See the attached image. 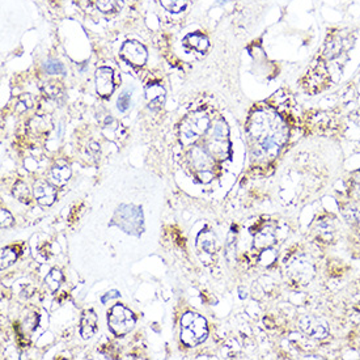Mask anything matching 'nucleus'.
<instances>
[{
  "label": "nucleus",
  "mask_w": 360,
  "mask_h": 360,
  "mask_svg": "<svg viewBox=\"0 0 360 360\" xmlns=\"http://www.w3.org/2000/svg\"><path fill=\"white\" fill-rule=\"evenodd\" d=\"M246 128L251 139L255 142L257 155L262 157L278 155L288 134L282 119L266 110H258L251 116Z\"/></svg>",
  "instance_id": "1"
},
{
  "label": "nucleus",
  "mask_w": 360,
  "mask_h": 360,
  "mask_svg": "<svg viewBox=\"0 0 360 360\" xmlns=\"http://www.w3.org/2000/svg\"><path fill=\"white\" fill-rule=\"evenodd\" d=\"M208 335V326L205 317L198 313L187 312L181 319V341L189 347L205 341Z\"/></svg>",
  "instance_id": "2"
},
{
  "label": "nucleus",
  "mask_w": 360,
  "mask_h": 360,
  "mask_svg": "<svg viewBox=\"0 0 360 360\" xmlns=\"http://www.w3.org/2000/svg\"><path fill=\"white\" fill-rule=\"evenodd\" d=\"M331 72L326 60L321 55L313 59L311 66L307 69L304 78L302 79V86L305 92L316 95L320 93L325 88L331 84Z\"/></svg>",
  "instance_id": "3"
},
{
  "label": "nucleus",
  "mask_w": 360,
  "mask_h": 360,
  "mask_svg": "<svg viewBox=\"0 0 360 360\" xmlns=\"http://www.w3.org/2000/svg\"><path fill=\"white\" fill-rule=\"evenodd\" d=\"M211 127V119L204 112H194L184 119L180 127L181 142L190 145L198 138L205 135Z\"/></svg>",
  "instance_id": "4"
},
{
  "label": "nucleus",
  "mask_w": 360,
  "mask_h": 360,
  "mask_svg": "<svg viewBox=\"0 0 360 360\" xmlns=\"http://www.w3.org/2000/svg\"><path fill=\"white\" fill-rule=\"evenodd\" d=\"M355 39L351 37L349 32H342L340 29L331 30L325 39L324 46H322L321 57L328 60H334L340 58L342 54L352 48Z\"/></svg>",
  "instance_id": "5"
},
{
  "label": "nucleus",
  "mask_w": 360,
  "mask_h": 360,
  "mask_svg": "<svg viewBox=\"0 0 360 360\" xmlns=\"http://www.w3.org/2000/svg\"><path fill=\"white\" fill-rule=\"evenodd\" d=\"M228 127L223 119L216 121L208 130L207 137V149L208 152L216 157L223 159L229 152V142H228Z\"/></svg>",
  "instance_id": "6"
},
{
  "label": "nucleus",
  "mask_w": 360,
  "mask_h": 360,
  "mask_svg": "<svg viewBox=\"0 0 360 360\" xmlns=\"http://www.w3.org/2000/svg\"><path fill=\"white\" fill-rule=\"evenodd\" d=\"M107 322L110 331L117 337H122L133 331L137 320L133 312L127 309L126 307L117 304L110 309V312H107Z\"/></svg>",
  "instance_id": "7"
},
{
  "label": "nucleus",
  "mask_w": 360,
  "mask_h": 360,
  "mask_svg": "<svg viewBox=\"0 0 360 360\" xmlns=\"http://www.w3.org/2000/svg\"><path fill=\"white\" fill-rule=\"evenodd\" d=\"M288 272L296 282L307 284L314 275V266L304 254H300L290 261Z\"/></svg>",
  "instance_id": "8"
},
{
  "label": "nucleus",
  "mask_w": 360,
  "mask_h": 360,
  "mask_svg": "<svg viewBox=\"0 0 360 360\" xmlns=\"http://www.w3.org/2000/svg\"><path fill=\"white\" fill-rule=\"evenodd\" d=\"M299 328L304 334L314 340H324L329 335L326 324L312 314H305L299 319Z\"/></svg>",
  "instance_id": "9"
},
{
  "label": "nucleus",
  "mask_w": 360,
  "mask_h": 360,
  "mask_svg": "<svg viewBox=\"0 0 360 360\" xmlns=\"http://www.w3.org/2000/svg\"><path fill=\"white\" fill-rule=\"evenodd\" d=\"M121 55L130 65L138 66V67L145 66L147 58H148L146 48L138 41H127V42H125L122 49H121Z\"/></svg>",
  "instance_id": "10"
},
{
  "label": "nucleus",
  "mask_w": 360,
  "mask_h": 360,
  "mask_svg": "<svg viewBox=\"0 0 360 360\" xmlns=\"http://www.w3.org/2000/svg\"><path fill=\"white\" fill-rule=\"evenodd\" d=\"M95 81H96V92L98 96L102 98H109L116 88V83H114V72L113 69L109 67H100L96 71V76H95Z\"/></svg>",
  "instance_id": "11"
},
{
  "label": "nucleus",
  "mask_w": 360,
  "mask_h": 360,
  "mask_svg": "<svg viewBox=\"0 0 360 360\" xmlns=\"http://www.w3.org/2000/svg\"><path fill=\"white\" fill-rule=\"evenodd\" d=\"M190 156H192L190 157L192 164L196 171L204 172V175L210 172V169L213 168V164H214V160H213V155L208 152L207 148L201 146L194 147L190 152Z\"/></svg>",
  "instance_id": "12"
},
{
  "label": "nucleus",
  "mask_w": 360,
  "mask_h": 360,
  "mask_svg": "<svg viewBox=\"0 0 360 360\" xmlns=\"http://www.w3.org/2000/svg\"><path fill=\"white\" fill-rule=\"evenodd\" d=\"M117 215H119L118 225L124 228L126 223H130V232L142 224V211L133 206H121L118 208Z\"/></svg>",
  "instance_id": "13"
},
{
  "label": "nucleus",
  "mask_w": 360,
  "mask_h": 360,
  "mask_svg": "<svg viewBox=\"0 0 360 360\" xmlns=\"http://www.w3.org/2000/svg\"><path fill=\"white\" fill-rule=\"evenodd\" d=\"M34 196L39 205L51 206L57 199V192L54 186L46 181H37L34 184Z\"/></svg>",
  "instance_id": "14"
},
{
  "label": "nucleus",
  "mask_w": 360,
  "mask_h": 360,
  "mask_svg": "<svg viewBox=\"0 0 360 360\" xmlns=\"http://www.w3.org/2000/svg\"><path fill=\"white\" fill-rule=\"evenodd\" d=\"M98 319L95 311L89 309L83 313L81 321H80V334L84 340H89L93 337V334L98 331Z\"/></svg>",
  "instance_id": "15"
},
{
  "label": "nucleus",
  "mask_w": 360,
  "mask_h": 360,
  "mask_svg": "<svg viewBox=\"0 0 360 360\" xmlns=\"http://www.w3.org/2000/svg\"><path fill=\"white\" fill-rule=\"evenodd\" d=\"M316 232L317 236L321 239L322 241L325 243H329L333 239H334V234H335V225L333 220L329 219H325L322 218L316 225Z\"/></svg>",
  "instance_id": "16"
},
{
  "label": "nucleus",
  "mask_w": 360,
  "mask_h": 360,
  "mask_svg": "<svg viewBox=\"0 0 360 360\" xmlns=\"http://www.w3.org/2000/svg\"><path fill=\"white\" fill-rule=\"evenodd\" d=\"M184 42H185V45H187L189 48L196 50L198 53H205L210 48V41H208V39L204 36V34H199V33L187 34L185 39H184Z\"/></svg>",
  "instance_id": "17"
},
{
  "label": "nucleus",
  "mask_w": 360,
  "mask_h": 360,
  "mask_svg": "<svg viewBox=\"0 0 360 360\" xmlns=\"http://www.w3.org/2000/svg\"><path fill=\"white\" fill-rule=\"evenodd\" d=\"M164 98H166V92L163 87L154 84L147 87V100L149 107H160L164 104Z\"/></svg>",
  "instance_id": "18"
},
{
  "label": "nucleus",
  "mask_w": 360,
  "mask_h": 360,
  "mask_svg": "<svg viewBox=\"0 0 360 360\" xmlns=\"http://www.w3.org/2000/svg\"><path fill=\"white\" fill-rule=\"evenodd\" d=\"M198 248L201 251H205L207 253H214L215 248H216V237H215V234H213V232H210V231L199 234V237H198Z\"/></svg>",
  "instance_id": "19"
},
{
  "label": "nucleus",
  "mask_w": 360,
  "mask_h": 360,
  "mask_svg": "<svg viewBox=\"0 0 360 360\" xmlns=\"http://www.w3.org/2000/svg\"><path fill=\"white\" fill-rule=\"evenodd\" d=\"M98 8L102 13H117L124 7V0H98Z\"/></svg>",
  "instance_id": "20"
},
{
  "label": "nucleus",
  "mask_w": 360,
  "mask_h": 360,
  "mask_svg": "<svg viewBox=\"0 0 360 360\" xmlns=\"http://www.w3.org/2000/svg\"><path fill=\"white\" fill-rule=\"evenodd\" d=\"M274 240H275L274 232L263 229L261 232H258V234H255L254 246L258 248V249H265V248H269L270 245H273Z\"/></svg>",
  "instance_id": "21"
},
{
  "label": "nucleus",
  "mask_w": 360,
  "mask_h": 360,
  "mask_svg": "<svg viewBox=\"0 0 360 360\" xmlns=\"http://www.w3.org/2000/svg\"><path fill=\"white\" fill-rule=\"evenodd\" d=\"M51 175H53V180L58 184V185H63L66 184L71 177V169L69 166H55L53 171H51Z\"/></svg>",
  "instance_id": "22"
},
{
  "label": "nucleus",
  "mask_w": 360,
  "mask_h": 360,
  "mask_svg": "<svg viewBox=\"0 0 360 360\" xmlns=\"http://www.w3.org/2000/svg\"><path fill=\"white\" fill-rule=\"evenodd\" d=\"M161 6L172 13H180L185 10L187 0H160Z\"/></svg>",
  "instance_id": "23"
},
{
  "label": "nucleus",
  "mask_w": 360,
  "mask_h": 360,
  "mask_svg": "<svg viewBox=\"0 0 360 360\" xmlns=\"http://www.w3.org/2000/svg\"><path fill=\"white\" fill-rule=\"evenodd\" d=\"M16 258H18V253H16L15 248H12V246L4 248L1 251V269H6V267L11 266L12 263L16 261Z\"/></svg>",
  "instance_id": "24"
},
{
  "label": "nucleus",
  "mask_w": 360,
  "mask_h": 360,
  "mask_svg": "<svg viewBox=\"0 0 360 360\" xmlns=\"http://www.w3.org/2000/svg\"><path fill=\"white\" fill-rule=\"evenodd\" d=\"M13 195L21 202H27V204L29 202V190H28V186L25 185L24 182H18L15 185Z\"/></svg>",
  "instance_id": "25"
},
{
  "label": "nucleus",
  "mask_w": 360,
  "mask_h": 360,
  "mask_svg": "<svg viewBox=\"0 0 360 360\" xmlns=\"http://www.w3.org/2000/svg\"><path fill=\"white\" fill-rule=\"evenodd\" d=\"M63 281V275L59 270H53L51 273L46 276V283L53 291H57L60 286V283Z\"/></svg>",
  "instance_id": "26"
},
{
  "label": "nucleus",
  "mask_w": 360,
  "mask_h": 360,
  "mask_svg": "<svg viewBox=\"0 0 360 360\" xmlns=\"http://www.w3.org/2000/svg\"><path fill=\"white\" fill-rule=\"evenodd\" d=\"M45 69H46V71H48L49 74H51V75H55V74H63V72H65V69H63L62 63L55 62V60H49V62H46V63H45Z\"/></svg>",
  "instance_id": "27"
},
{
  "label": "nucleus",
  "mask_w": 360,
  "mask_h": 360,
  "mask_svg": "<svg viewBox=\"0 0 360 360\" xmlns=\"http://www.w3.org/2000/svg\"><path fill=\"white\" fill-rule=\"evenodd\" d=\"M130 101H131V95H128L127 92H124L119 98H118L117 107L121 112H126L130 107Z\"/></svg>",
  "instance_id": "28"
},
{
  "label": "nucleus",
  "mask_w": 360,
  "mask_h": 360,
  "mask_svg": "<svg viewBox=\"0 0 360 360\" xmlns=\"http://www.w3.org/2000/svg\"><path fill=\"white\" fill-rule=\"evenodd\" d=\"M13 223V218H12V215L7 211V210H1V228H7V227H11Z\"/></svg>",
  "instance_id": "29"
},
{
  "label": "nucleus",
  "mask_w": 360,
  "mask_h": 360,
  "mask_svg": "<svg viewBox=\"0 0 360 360\" xmlns=\"http://www.w3.org/2000/svg\"><path fill=\"white\" fill-rule=\"evenodd\" d=\"M351 190L360 199V173H356L351 182Z\"/></svg>",
  "instance_id": "30"
},
{
  "label": "nucleus",
  "mask_w": 360,
  "mask_h": 360,
  "mask_svg": "<svg viewBox=\"0 0 360 360\" xmlns=\"http://www.w3.org/2000/svg\"><path fill=\"white\" fill-rule=\"evenodd\" d=\"M118 296H121V293L118 291H110L107 292V295L105 296H102V299H101V302H107V300H110V299H114V298H118Z\"/></svg>",
  "instance_id": "31"
},
{
  "label": "nucleus",
  "mask_w": 360,
  "mask_h": 360,
  "mask_svg": "<svg viewBox=\"0 0 360 360\" xmlns=\"http://www.w3.org/2000/svg\"><path fill=\"white\" fill-rule=\"evenodd\" d=\"M351 119H352L356 125H359L360 126V109H358L356 112H354V113L351 114Z\"/></svg>",
  "instance_id": "32"
}]
</instances>
